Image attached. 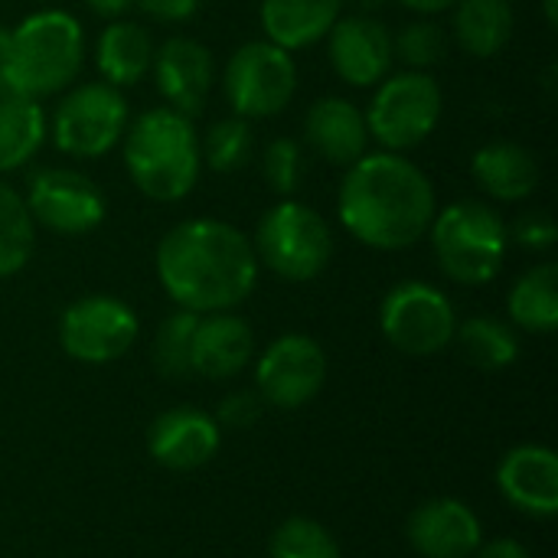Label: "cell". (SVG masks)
<instances>
[{
  "instance_id": "cell-1",
  "label": "cell",
  "mask_w": 558,
  "mask_h": 558,
  "mask_svg": "<svg viewBox=\"0 0 558 558\" xmlns=\"http://www.w3.org/2000/svg\"><path fill=\"white\" fill-rule=\"evenodd\" d=\"M154 265L170 301L193 314L232 311L258 281L252 239L222 219H186L173 226L160 239Z\"/></svg>"
},
{
  "instance_id": "cell-2",
  "label": "cell",
  "mask_w": 558,
  "mask_h": 558,
  "mask_svg": "<svg viewBox=\"0 0 558 558\" xmlns=\"http://www.w3.org/2000/svg\"><path fill=\"white\" fill-rule=\"evenodd\" d=\"M435 213V186L409 157L376 150L347 167L337 216L356 242L379 252H402L428 235Z\"/></svg>"
},
{
  "instance_id": "cell-3",
  "label": "cell",
  "mask_w": 558,
  "mask_h": 558,
  "mask_svg": "<svg viewBox=\"0 0 558 558\" xmlns=\"http://www.w3.org/2000/svg\"><path fill=\"white\" fill-rule=\"evenodd\" d=\"M124 167L131 183L154 203L183 199L203 170L193 121L173 108H150L124 128Z\"/></svg>"
},
{
  "instance_id": "cell-4",
  "label": "cell",
  "mask_w": 558,
  "mask_h": 558,
  "mask_svg": "<svg viewBox=\"0 0 558 558\" xmlns=\"http://www.w3.org/2000/svg\"><path fill=\"white\" fill-rule=\"evenodd\" d=\"M85 65L82 23L65 10H36L10 29V52L3 62V92L23 98H46L65 92Z\"/></svg>"
},
{
  "instance_id": "cell-5",
  "label": "cell",
  "mask_w": 558,
  "mask_h": 558,
  "mask_svg": "<svg viewBox=\"0 0 558 558\" xmlns=\"http://www.w3.org/2000/svg\"><path fill=\"white\" fill-rule=\"evenodd\" d=\"M428 235L441 271L468 288L490 284L500 275L510 245L504 216L481 199H458L438 209Z\"/></svg>"
},
{
  "instance_id": "cell-6",
  "label": "cell",
  "mask_w": 558,
  "mask_h": 558,
  "mask_svg": "<svg viewBox=\"0 0 558 558\" xmlns=\"http://www.w3.org/2000/svg\"><path fill=\"white\" fill-rule=\"evenodd\" d=\"M255 258L284 281H314L333 258L327 219L298 199L271 206L255 229Z\"/></svg>"
},
{
  "instance_id": "cell-7",
  "label": "cell",
  "mask_w": 558,
  "mask_h": 558,
  "mask_svg": "<svg viewBox=\"0 0 558 558\" xmlns=\"http://www.w3.org/2000/svg\"><path fill=\"white\" fill-rule=\"evenodd\" d=\"M441 111H445V95L441 85L432 78V72L402 69V72H389L376 85V95L363 114H366L369 141H379L383 150L402 154L435 134Z\"/></svg>"
},
{
  "instance_id": "cell-8",
  "label": "cell",
  "mask_w": 558,
  "mask_h": 558,
  "mask_svg": "<svg viewBox=\"0 0 558 558\" xmlns=\"http://www.w3.org/2000/svg\"><path fill=\"white\" fill-rule=\"evenodd\" d=\"M128 128V101L121 88L108 82H82L62 95L52 111L49 134L52 144L82 160L105 157L124 137Z\"/></svg>"
},
{
  "instance_id": "cell-9",
  "label": "cell",
  "mask_w": 558,
  "mask_h": 558,
  "mask_svg": "<svg viewBox=\"0 0 558 558\" xmlns=\"http://www.w3.org/2000/svg\"><path fill=\"white\" fill-rule=\"evenodd\" d=\"M222 88L232 114L245 121L281 114L298 92L294 56L268 39H252L229 56Z\"/></svg>"
},
{
  "instance_id": "cell-10",
  "label": "cell",
  "mask_w": 558,
  "mask_h": 558,
  "mask_svg": "<svg viewBox=\"0 0 558 558\" xmlns=\"http://www.w3.org/2000/svg\"><path fill=\"white\" fill-rule=\"evenodd\" d=\"M379 327L386 340L405 356H435L441 353L458 330L454 304L445 291L425 281L396 284L379 311Z\"/></svg>"
},
{
  "instance_id": "cell-11",
  "label": "cell",
  "mask_w": 558,
  "mask_h": 558,
  "mask_svg": "<svg viewBox=\"0 0 558 558\" xmlns=\"http://www.w3.org/2000/svg\"><path fill=\"white\" fill-rule=\"evenodd\" d=\"M23 203L36 226L56 235H88L105 222L108 203L98 183L72 167H39L26 180Z\"/></svg>"
},
{
  "instance_id": "cell-12",
  "label": "cell",
  "mask_w": 558,
  "mask_h": 558,
  "mask_svg": "<svg viewBox=\"0 0 558 558\" xmlns=\"http://www.w3.org/2000/svg\"><path fill=\"white\" fill-rule=\"evenodd\" d=\"M137 340V314L108 294H88L65 307L59 320L62 350L88 366L121 360Z\"/></svg>"
},
{
  "instance_id": "cell-13",
  "label": "cell",
  "mask_w": 558,
  "mask_h": 558,
  "mask_svg": "<svg viewBox=\"0 0 558 558\" xmlns=\"http://www.w3.org/2000/svg\"><path fill=\"white\" fill-rule=\"evenodd\" d=\"M327 379V356L317 340L304 333L278 337L258 360L255 383L265 405L301 409L307 405Z\"/></svg>"
},
{
  "instance_id": "cell-14",
  "label": "cell",
  "mask_w": 558,
  "mask_h": 558,
  "mask_svg": "<svg viewBox=\"0 0 558 558\" xmlns=\"http://www.w3.org/2000/svg\"><path fill=\"white\" fill-rule=\"evenodd\" d=\"M327 52L333 72L356 88L379 85L396 62L389 26L369 13H340V20L327 33Z\"/></svg>"
},
{
  "instance_id": "cell-15",
  "label": "cell",
  "mask_w": 558,
  "mask_h": 558,
  "mask_svg": "<svg viewBox=\"0 0 558 558\" xmlns=\"http://www.w3.org/2000/svg\"><path fill=\"white\" fill-rule=\"evenodd\" d=\"M157 92L163 95L167 108L193 118L203 111L213 82H216V62L213 52L193 39V36H170L160 46H154V62H150Z\"/></svg>"
},
{
  "instance_id": "cell-16",
  "label": "cell",
  "mask_w": 558,
  "mask_h": 558,
  "mask_svg": "<svg viewBox=\"0 0 558 558\" xmlns=\"http://www.w3.org/2000/svg\"><path fill=\"white\" fill-rule=\"evenodd\" d=\"M219 422L199 409L180 405L154 418L147 448L160 468L170 471H196L209 464L219 451Z\"/></svg>"
},
{
  "instance_id": "cell-17",
  "label": "cell",
  "mask_w": 558,
  "mask_h": 558,
  "mask_svg": "<svg viewBox=\"0 0 558 558\" xmlns=\"http://www.w3.org/2000/svg\"><path fill=\"white\" fill-rule=\"evenodd\" d=\"M409 539L425 558H471L481 549L484 530L477 513L451 497L422 504L409 520Z\"/></svg>"
},
{
  "instance_id": "cell-18",
  "label": "cell",
  "mask_w": 558,
  "mask_h": 558,
  "mask_svg": "<svg viewBox=\"0 0 558 558\" xmlns=\"http://www.w3.org/2000/svg\"><path fill=\"white\" fill-rule=\"evenodd\" d=\"M304 141L327 163L353 167L363 154H369L366 114L350 98L324 95L304 114Z\"/></svg>"
},
{
  "instance_id": "cell-19",
  "label": "cell",
  "mask_w": 558,
  "mask_h": 558,
  "mask_svg": "<svg viewBox=\"0 0 558 558\" xmlns=\"http://www.w3.org/2000/svg\"><path fill=\"white\" fill-rule=\"evenodd\" d=\"M500 494L530 517H556L558 513V458L543 445L513 448L497 468Z\"/></svg>"
},
{
  "instance_id": "cell-20",
  "label": "cell",
  "mask_w": 558,
  "mask_h": 558,
  "mask_svg": "<svg viewBox=\"0 0 558 558\" xmlns=\"http://www.w3.org/2000/svg\"><path fill=\"white\" fill-rule=\"evenodd\" d=\"M255 353V337L252 327L229 314H199L196 330H193V373L203 379H232L239 376Z\"/></svg>"
},
{
  "instance_id": "cell-21",
  "label": "cell",
  "mask_w": 558,
  "mask_h": 558,
  "mask_svg": "<svg viewBox=\"0 0 558 558\" xmlns=\"http://www.w3.org/2000/svg\"><path fill=\"white\" fill-rule=\"evenodd\" d=\"M471 173L477 186L497 203H523L539 186V160L513 141H490L474 150Z\"/></svg>"
},
{
  "instance_id": "cell-22",
  "label": "cell",
  "mask_w": 558,
  "mask_h": 558,
  "mask_svg": "<svg viewBox=\"0 0 558 558\" xmlns=\"http://www.w3.org/2000/svg\"><path fill=\"white\" fill-rule=\"evenodd\" d=\"M343 0H262L258 20L265 39L298 52L327 39L330 26L340 20Z\"/></svg>"
},
{
  "instance_id": "cell-23",
  "label": "cell",
  "mask_w": 558,
  "mask_h": 558,
  "mask_svg": "<svg viewBox=\"0 0 558 558\" xmlns=\"http://www.w3.org/2000/svg\"><path fill=\"white\" fill-rule=\"evenodd\" d=\"M154 62V43L150 33L134 20H108L95 43V65L101 72V82L124 88L141 82L150 72Z\"/></svg>"
},
{
  "instance_id": "cell-24",
  "label": "cell",
  "mask_w": 558,
  "mask_h": 558,
  "mask_svg": "<svg viewBox=\"0 0 558 558\" xmlns=\"http://www.w3.org/2000/svg\"><path fill=\"white\" fill-rule=\"evenodd\" d=\"M451 10L458 46L477 59H494L513 39L517 13L510 0H458Z\"/></svg>"
},
{
  "instance_id": "cell-25",
  "label": "cell",
  "mask_w": 558,
  "mask_h": 558,
  "mask_svg": "<svg viewBox=\"0 0 558 558\" xmlns=\"http://www.w3.org/2000/svg\"><path fill=\"white\" fill-rule=\"evenodd\" d=\"M49 134V121L39 101L0 92V173L26 167Z\"/></svg>"
},
{
  "instance_id": "cell-26",
  "label": "cell",
  "mask_w": 558,
  "mask_h": 558,
  "mask_svg": "<svg viewBox=\"0 0 558 558\" xmlns=\"http://www.w3.org/2000/svg\"><path fill=\"white\" fill-rule=\"evenodd\" d=\"M510 320L530 333L558 327V268L553 262L530 268L510 291Z\"/></svg>"
},
{
  "instance_id": "cell-27",
  "label": "cell",
  "mask_w": 558,
  "mask_h": 558,
  "mask_svg": "<svg viewBox=\"0 0 558 558\" xmlns=\"http://www.w3.org/2000/svg\"><path fill=\"white\" fill-rule=\"evenodd\" d=\"M454 337H458L468 363L477 369H487V373L507 369L520 356L517 333L504 320H494V317H471L468 324H461L454 330Z\"/></svg>"
},
{
  "instance_id": "cell-28",
  "label": "cell",
  "mask_w": 558,
  "mask_h": 558,
  "mask_svg": "<svg viewBox=\"0 0 558 558\" xmlns=\"http://www.w3.org/2000/svg\"><path fill=\"white\" fill-rule=\"evenodd\" d=\"M36 248V222L23 196L0 180V278L26 268Z\"/></svg>"
},
{
  "instance_id": "cell-29",
  "label": "cell",
  "mask_w": 558,
  "mask_h": 558,
  "mask_svg": "<svg viewBox=\"0 0 558 558\" xmlns=\"http://www.w3.org/2000/svg\"><path fill=\"white\" fill-rule=\"evenodd\" d=\"M199 154H203V163L209 170H216V173L242 170L252 160V154H255L252 124L245 118H239V114L213 121L206 137L199 141Z\"/></svg>"
},
{
  "instance_id": "cell-30",
  "label": "cell",
  "mask_w": 558,
  "mask_h": 558,
  "mask_svg": "<svg viewBox=\"0 0 558 558\" xmlns=\"http://www.w3.org/2000/svg\"><path fill=\"white\" fill-rule=\"evenodd\" d=\"M199 314L193 311H173L167 320H160L154 333V366L163 379H186L193 373V330Z\"/></svg>"
},
{
  "instance_id": "cell-31",
  "label": "cell",
  "mask_w": 558,
  "mask_h": 558,
  "mask_svg": "<svg viewBox=\"0 0 558 558\" xmlns=\"http://www.w3.org/2000/svg\"><path fill=\"white\" fill-rule=\"evenodd\" d=\"M392 52L415 72L435 69L448 52V33L435 20H412L392 36Z\"/></svg>"
},
{
  "instance_id": "cell-32",
  "label": "cell",
  "mask_w": 558,
  "mask_h": 558,
  "mask_svg": "<svg viewBox=\"0 0 558 558\" xmlns=\"http://www.w3.org/2000/svg\"><path fill=\"white\" fill-rule=\"evenodd\" d=\"M271 558H340V546L320 523L294 517L271 536Z\"/></svg>"
},
{
  "instance_id": "cell-33",
  "label": "cell",
  "mask_w": 558,
  "mask_h": 558,
  "mask_svg": "<svg viewBox=\"0 0 558 558\" xmlns=\"http://www.w3.org/2000/svg\"><path fill=\"white\" fill-rule=\"evenodd\" d=\"M304 170H307V154H304L301 141L275 137V141L265 144V150H262V177H265L268 190L291 199V193H298V186L304 180Z\"/></svg>"
},
{
  "instance_id": "cell-34",
  "label": "cell",
  "mask_w": 558,
  "mask_h": 558,
  "mask_svg": "<svg viewBox=\"0 0 558 558\" xmlns=\"http://www.w3.org/2000/svg\"><path fill=\"white\" fill-rule=\"evenodd\" d=\"M265 412V399L258 396V389H239L232 396L222 399L219 412H216V422L226 425V428H252Z\"/></svg>"
},
{
  "instance_id": "cell-35",
  "label": "cell",
  "mask_w": 558,
  "mask_h": 558,
  "mask_svg": "<svg viewBox=\"0 0 558 558\" xmlns=\"http://www.w3.org/2000/svg\"><path fill=\"white\" fill-rule=\"evenodd\" d=\"M513 239L523 245V248H533V252H546L553 248L558 239L556 219L543 209H530L523 213L517 222H513Z\"/></svg>"
},
{
  "instance_id": "cell-36",
  "label": "cell",
  "mask_w": 558,
  "mask_h": 558,
  "mask_svg": "<svg viewBox=\"0 0 558 558\" xmlns=\"http://www.w3.org/2000/svg\"><path fill=\"white\" fill-rule=\"evenodd\" d=\"M199 3L203 0H134V7L160 23H186L190 16H196Z\"/></svg>"
},
{
  "instance_id": "cell-37",
  "label": "cell",
  "mask_w": 558,
  "mask_h": 558,
  "mask_svg": "<svg viewBox=\"0 0 558 558\" xmlns=\"http://www.w3.org/2000/svg\"><path fill=\"white\" fill-rule=\"evenodd\" d=\"M471 558H530V553L517 539H497V543L481 546Z\"/></svg>"
},
{
  "instance_id": "cell-38",
  "label": "cell",
  "mask_w": 558,
  "mask_h": 558,
  "mask_svg": "<svg viewBox=\"0 0 558 558\" xmlns=\"http://www.w3.org/2000/svg\"><path fill=\"white\" fill-rule=\"evenodd\" d=\"M85 7L101 20H121L134 7V0H85Z\"/></svg>"
},
{
  "instance_id": "cell-39",
  "label": "cell",
  "mask_w": 558,
  "mask_h": 558,
  "mask_svg": "<svg viewBox=\"0 0 558 558\" xmlns=\"http://www.w3.org/2000/svg\"><path fill=\"white\" fill-rule=\"evenodd\" d=\"M409 10H415V13H425V16H432V13H441V10H451L458 0H402Z\"/></svg>"
},
{
  "instance_id": "cell-40",
  "label": "cell",
  "mask_w": 558,
  "mask_h": 558,
  "mask_svg": "<svg viewBox=\"0 0 558 558\" xmlns=\"http://www.w3.org/2000/svg\"><path fill=\"white\" fill-rule=\"evenodd\" d=\"M343 3H350V7H356V13H373V10H379V7H386L389 0H343Z\"/></svg>"
},
{
  "instance_id": "cell-41",
  "label": "cell",
  "mask_w": 558,
  "mask_h": 558,
  "mask_svg": "<svg viewBox=\"0 0 558 558\" xmlns=\"http://www.w3.org/2000/svg\"><path fill=\"white\" fill-rule=\"evenodd\" d=\"M7 52H10V29L0 23V72H3V62H7Z\"/></svg>"
},
{
  "instance_id": "cell-42",
  "label": "cell",
  "mask_w": 558,
  "mask_h": 558,
  "mask_svg": "<svg viewBox=\"0 0 558 558\" xmlns=\"http://www.w3.org/2000/svg\"><path fill=\"white\" fill-rule=\"evenodd\" d=\"M543 13H546V23H558V0H543Z\"/></svg>"
},
{
  "instance_id": "cell-43",
  "label": "cell",
  "mask_w": 558,
  "mask_h": 558,
  "mask_svg": "<svg viewBox=\"0 0 558 558\" xmlns=\"http://www.w3.org/2000/svg\"><path fill=\"white\" fill-rule=\"evenodd\" d=\"M0 92H3V72H0Z\"/></svg>"
}]
</instances>
